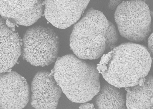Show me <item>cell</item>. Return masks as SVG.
Here are the masks:
<instances>
[{
    "label": "cell",
    "instance_id": "cell-4",
    "mask_svg": "<svg viewBox=\"0 0 153 109\" xmlns=\"http://www.w3.org/2000/svg\"><path fill=\"white\" fill-rule=\"evenodd\" d=\"M23 58L31 65L43 67L53 63L58 53V37L51 29L36 26L28 29L22 40Z\"/></svg>",
    "mask_w": 153,
    "mask_h": 109
},
{
    "label": "cell",
    "instance_id": "cell-10",
    "mask_svg": "<svg viewBox=\"0 0 153 109\" xmlns=\"http://www.w3.org/2000/svg\"><path fill=\"white\" fill-rule=\"evenodd\" d=\"M18 33L0 17V73L8 72L17 63L22 53Z\"/></svg>",
    "mask_w": 153,
    "mask_h": 109
},
{
    "label": "cell",
    "instance_id": "cell-11",
    "mask_svg": "<svg viewBox=\"0 0 153 109\" xmlns=\"http://www.w3.org/2000/svg\"><path fill=\"white\" fill-rule=\"evenodd\" d=\"M128 109H153V77L147 75L143 83L126 87Z\"/></svg>",
    "mask_w": 153,
    "mask_h": 109
},
{
    "label": "cell",
    "instance_id": "cell-13",
    "mask_svg": "<svg viewBox=\"0 0 153 109\" xmlns=\"http://www.w3.org/2000/svg\"><path fill=\"white\" fill-rule=\"evenodd\" d=\"M120 0H110L108 4V7L110 9H114L121 3Z\"/></svg>",
    "mask_w": 153,
    "mask_h": 109
},
{
    "label": "cell",
    "instance_id": "cell-2",
    "mask_svg": "<svg viewBox=\"0 0 153 109\" xmlns=\"http://www.w3.org/2000/svg\"><path fill=\"white\" fill-rule=\"evenodd\" d=\"M118 39L114 24L102 12L91 8L74 25L70 45L79 59H94L102 55L105 48L116 44Z\"/></svg>",
    "mask_w": 153,
    "mask_h": 109
},
{
    "label": "cell",
    "instance_id": "cell-9",
    "mask_svg": "<svg viewBox=\"0 0 153 109\" xmlns=\"http://www.w3.org/2000/svg\"><path fill=\"white\" fill-rule=\"evenodd\" d=\"M42 2L41 0H0V15L19 25L30 26L42 16Z\"/></svg>",
    "mask_w": 153,
    "mask_h": 109
},
{
    "label": "cell",
    "instance_id": "cell-5",
    "mask_svg": "<svg viewBox=\"0 0 153 109\" xmlns=\"http://www.w3.org/2000/svg\"><path fill=\"white\" fill-rule=\"evenodd\" d=\"M114 19L120 35L131 41L140 42L150 32V11L148 5L142 1L121 2L117 7Z\"/></svg>",
    "mask_w": 153,
    "mask_h": 109
},
{
    "label": "cell",
    "instance_id": "cell-15",
    "mask_svg": "<svg viewBox=\"0 0 153 109\" xmlns=\"http://www.w3.org/2000/svg\"><path fill=\"white\" fill-rule=\"evenodd\" d=\"M94 107L93 104L85 103L81 104L79 107L80 108L92 109Z\"/></svg>",
    "mask_w": 153,
    "mask_h": 109
},
{
    "label": "cell",
    "instance_id": "cell-6",
    "mask_svg": "<svg viewBox=\"0 0 153 109\" xmlns=\"http://www.w3.org/2000/svg\"><path fill=\"white\" fill-rule=\"evenodd\" d=\"M29 91L26 80L17 72L0 73V109L24 108L29 100Z\"/></svg>",
    "mask_w": 153,
    "mask_h": 109
},
{
    "label": "cell",
    "instance_id": "cell-14",
    "mask_svg": "<svg viewBox=\"0 0 153 109\" xmlns=\"http://www.w3.org/2000/svg\"><path fill=\"white\" fill-rule=\"evenodd\" d=\"M148 48L149 53H153V33H152L148 39Z\"/></svg>",
    "mask_w": 153,
    "mask_h": 109
},
{
    "label": "cell",
    "instance_id": "cell-1",
    "mask_svg": "<svg viewBox=\"0 0 153 109\" xmlns=\"http://www.w3.org/2000/svg\"><path fill=\"white\" fill-rule=\"evenodd\" d=\"M152 62L145 46L127 42L103 55L97 68L108 83L119 88H126L143 83Z\"/></svg>",
    "mask_w": 153,
    "mask_h": 109
},
{
    "label": "cell",
    "instance_id": "cell-7",
    "mask_svg": "<svg viewBox=\"0 0 153 109\" xmlns=\"http://www.w3.org/2000/svg\"><path fill=\"white\" fill-rule=\"evenodd\" d=\"M90 0H46L44 14L56 27L65 29L76 23Z\"/></svg>",
    "mask_w": 153,
    "mask_h": 109
},
{
    "label": "cell",
    "instance_id": "cell-12",
    "mask_svg": "<svg viewBox=\"0 0 153 109\" xmlns=\"http://www.w3.org/2000/svg\"><path fill=\"white\" fill-rule=\"evenodd\" d=\"M108 83L100 86L98 92L93 98L97 109H126V99L124 92Z\"/></svg>",
    "mask_w": 153,
    "mask_h": 109
},
{
    "label": "cell",
    "instance_id": "cell-3",
    "mask_svg": "<svg viewBox=\"0 0 153 109\" xmlns=\"http://www.w3.org/2000/svg\"><path fill=\"white\" fill-rule=\"evenodd\" d=\"M53 72L62 91L73 102L88 101L100 90V74L97 67L73 55L68 54L59 59Z\"/></svg>",
    "mask_w": 153,
    "mask_h": 109
},
{
    "label": "cell",
    "instance_id": "cell-8",
    "mask_svg": "<svg viewBox=\"0 0 153 109\" xmlns=\"http://www.w3.org/2000/svg\"><path fill=\"white\" fill-rule=\"evenodd\" d=\"M31 104L36 109H55L62 90L54 77L41 71L34 76L31 84Z\"/></svg>",
    "mask_w": 153,
    "mask_h": 109
}]
</instances>
